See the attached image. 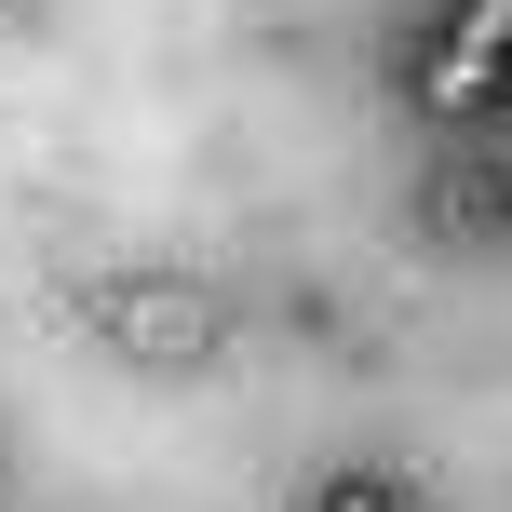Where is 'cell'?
<instances>
[{"label":"cell","mask_w":512,"mask_h":512,"mask_svg":"<svg viewBox=\"0 0 512 512\" xmlns=\"http://www.w3.org/2000/svg\"><path fill=\"white\" fill-rule=\"evenodd\" d=\"M95 337H108V364H135V378H203L216 364V283L176 270V256H135V270L95 283Z\"/></svg>","instance_id":"1"},{"label":"cell","mask_w":512,"mask_h":512,"mask_svg":"<svg viewBox=\"0 0 512 512\" xmlns=\"http://www.w3.org/2000/svg\"><path fill=\"white\" fill-rule=\"evenodd\" d=\"M499 27H512V0H459L445 68H432V108H486V95H499Z\"/></svg>","instance_id":"2"},{"label":"cell","mask_w":512,"mask_h":512,"mask_svg":"<svg viewBox=\"0 0 512 512\" xmlns=\"http://www.w3.org/2000/svg\"><path fill=\"white\" fill-rule=\"evenodd\" d=\"M310 512H418V499H405V472H324Z\"/></svg>","instance_id":"3"}]
</instances>
